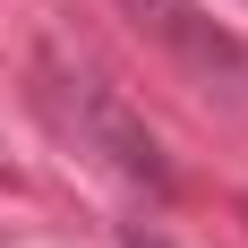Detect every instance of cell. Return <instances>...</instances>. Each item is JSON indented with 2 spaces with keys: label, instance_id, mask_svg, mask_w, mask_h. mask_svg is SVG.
Segmentation results:
<instances>
[{
  "label": "cell",
  "instance_id": "cell-1",
  "mask_svg": "<svg viewBox=\"0 0 248 248\" xmlns=\"http://www.w3.org/2000/svg\"><path fill=\"white\" fill-rule=\"evenodd\" d=\"M34 111L51 120L60 146L94 154L111 180L146 188V197H171V163H163V146H154L146 111H137L94 60H77L69 43H34Z\"/></svg>",
  "mask_w": 248,
  "mask_h": 248
},
{
  "label": "cell",
  "instance_id": "cell-2",
  "mask_svg": "<svg viewBox=\"0 0 248 248\" xmlns=\"http://www.w3.org/2000/svg\"><path fill=\"white\" fill-rule=\"evenodd\" d=\"M120 17L137 26V34H146V43L163 51L197 94L248 111V43L231 34V26H214L197 0H120Z\"/></svg>",
  "mask_w": 248,
  "mask_h": 248
},
{
  "label": "cell",
  "instance_id": "cell-3",
  "mask_svg": "<svg viewBox=\"0 0 248 248\" xmlns=\"http://www.w3.org/2000/svg\"><path fill=\"white\" fill-rule=\"evenodd\" d=\"M120 248H171V240H163V231H137V223H128V231H120Z\"/></svg>",
  "mask_w": 248,
  "mask_h": 248
}]
</instances>
